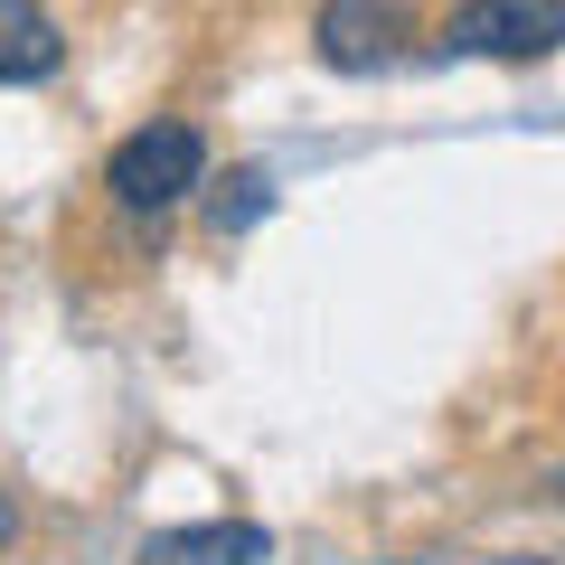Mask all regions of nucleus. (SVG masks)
<instances>
[{
    "label": "nucleus",
    "instance_id": "5",
    "mask_svg": "<svg viewBox=\"0 0 565 565\" xmlns=\"http://www.w3.org/2000/svg\"><path fill=\"white\" fill-rule=\"evenodd\" d=\"M66 66V39L39 0H0V85H39Z\"/></svg>",
    "mask_w": 565,
    "mask_h": 565
},
{
    "label": "nucleus",
    "instance_id": "6",
    "mask_svg": "<svg viewBox=\"0 0 565 565\" xmlns=\"http://www.w3.org/2000/svg\"><path fill=\"white\" fill-rule=\"evenodd\" d=\"M217 189L226 199H207V226H217V236H245V226L274 207V180H264V170H236V180H217Z\"/></svg>",
    "mask_w": 565,
    "mask_h": 565
},
{
    "label": "nucleus",
    "instance_id": "2",
    "mask_svg": "<svg viewBox=\"0 0 565 565\" xmlns=\"http://www.w3.org/2000/svg\"><path fill=\"white\" fill-rule=\"evenodd\" d=\"M556 47H565V0H462L444 20V57L527 66V57H556Z\"/></svg>",
    "mask_w": 565,
    "mask_h": 565
},
{
    "label": "nucleus",
    "instance_id": "1",
    "mask_svg": "<svg viewBox=\"0 0 565 565\" xmlns=\"http://www.w3.org/2000/svg\"><path fill=\"white\" fill-rule=\"evenodd\" d=\"M114 199L132 207V217H161V207L199 199L207 189V141L189 132V122H141L132 141H114Z\"/></svg>",
    "mask_w": 565,
    "mask_h": 565
},
{
    "label": "nucleus",
    "instance_id": "3",
    "mask_svg": "<svg viewBox=\"0 0 565 565\" xmlns=\"http://www.w3.org/2000/svg\"><path fill=\"white\" fill-rule=\"evenodd\" d=\"M415 47V20H405V0H330L321 10V57L349 66V76H377Z\"/></svg>",
    "mask_w": 565,
    "mask_h": 565
},
{
    "label": "nucleus",
    "instance_id": "7",
    "mask_svg": "<svg viewBox=\"0 0 565 565\" xmlns=\"http://www.w3.org/2000/svg\"><path fill=\"white\" fill-rule=\"evenodd\" d=\"M10 537H20V509H10V500H0V546H10Z\"/></svg>",
    "mask_w": 565,
    "mask_h": 565
},
{
    "label": "nucleus",
    "instance_id": "4",
    "mask_svg": "<svg viewBox=\"0 0 565 565\" xmlns=\"http://www.w3.org/2000/svg\"><path fill=\"white\" fill-rule=\"evenodd\" d=\"M274 537L255 519H199V527H161L141 546V565H264Z\"/></svg>",
    "mask_w": 565,
    "mask_h": 565
}]
</instances>
